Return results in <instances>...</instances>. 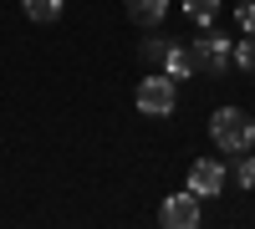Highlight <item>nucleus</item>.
<instances>
[{"instance_id": "12", "label": "nucleus", "mask_w": 255, "mask_h": 229, "mask_svg": "<svg viewBox=\"0 0 255 229\" xmlns=\"http://www.w3.org/2000/svg\"><path fill=\"white\" fill-rule=\"evenodd\" d=\"M235 26L240 31H255V0H240V5H235Z\"/></svg>"}, {"instance_id": "10", "label": "nucleus", "mask_w": 255, "mask_h": 229, "mask_svg": "<svg viewBox=\"0 0 255 229\" xmlns=\"http://www.w3.org/2000/svg\"><path fill=\"white\" fill-rule=\"evenodd\" d=\"M26 15L46 26V20H56V15H61V0H26Z\"/></svg>"}, {"instance_id": "9", "label": "nucleus", "mask_w": 255, "mask_h": 229, "mask_svg": "<svg viewBox=\"0 0 255 229\" xmlns=\"http://www.w3.org/2000/svg\"><path fill=\"white\" fill-rule=\"evenodd\" d=\"M230 61H235L240 72H255V31H245V36L235 41V51H230Z\"/></svg>"}, {"instance_id": "13", "label": "nucleus", "mask_w": 255, "mask_h": 229, "mask_svg": "<svg viewBox=\"0 0 255 229\" xmlns=\"http://www.w3.org/2000/svg\"><path fill=\"white\" fill-rule=\"evenodd\" d=\"M250 158H255V148H250Z\"/></svg>"}, {"instance_id": "5", "label": "nucleus", "mask_w": 255, "mask_h": 229, "mask_svg": "<svg viewBox=\"0 0 255 229\" xmlns=\"http://www.w3.org/2000/svg\"><path fill=\"white\" fill-rule=\"evenodd\" d=\"M199 51H204V72H209V76H225L230 67H235V61H230L235 41H225L220 31H209V26H204V41H199Z\"/></svg>"}, {"instance_id": "7", "label": "nucleus", "mask_w": 255, "mask_h": 229, "mask_svg": "<svg viewBox=\"0 0 255 229\" xmlns=\"http://www.w3.org/2000/svg\"><path fill=\"white\" fill-rule=\"evenodd\" d=\"M128 15H133L138 26H163L168 0H128Z\"/></svg>"}, {"instance_id": "4", "label": "nucleus", "mask_w": 255, "mask_h": 229, "mask_svg": "<svg viewBox=\"0 0 255 229\" xmlns=\"http://www.w3.org/2000/svg\"><path fill=\"white\" fill-rule=\"evenodd\" d=\"M163 72L174 76V81L199 76V72H204V51H199V46H168V51H163Z\"/></svg>"}, {"instance_id": "11", "label": "nucleus", "mask_w": 255, "mask_h": 229, "mask_svg": "<svg viewBox=\"0 0 255 229\" xmlns=\"http://www.w3.org/2000/svg\"><path fill=\"white\" fill-rule=\"evenodd\" d=\"M235 183H240V189H255V158H250V153H240V168H235Z\"/></svg>"}, {"instance_id": "8", "label": "nucleus", "mask_w": 255, "mask_h": 229, "mask_svg": "<svg viewBox=\"0 0 255 229\" xmlns=\"http://www.w3.org/2000/svg\"><path fill=\"white\" fill-rule=\"evenodd\" d=\"M184 10L194 26H215V15H220V0H184Z\"/></svg>"}, {"instance_id": "6", "label": "nucleus", "mask_w": 255, "mask_h": 229, "mask_svg": "<svg viewBox=\"0 0 255 229\" xmlns=\"http://www.w3.org/2000/svg\"><path fill=\"white\" fill-rule=\"evenodd\" d=\"M225 189V168L215 158H199L194 168H189V194H199V199H215Z\"/></svg>"}, {"instance_id": "3", "label": "nucleus", "mask_w": 255, "mask_h": 229, "mask_svg": "<svg viewBox=\"0 0 255 229\" xmlns=\"http://www.w3.org/2000/svg\"><path fill=\"white\" fill-rule=\"evenodd\" d=\"M158 219L168 224V229H194L199 224V194H163V204H158Z\"/></svg>"}, {"instance_id": "1", "label": "nucleus", "mask_w": 255, "mask_h": 229, "mask_svg": "<svg viewBox=\"0 0 255 229\" xmlns=\"http://www.w3.org/2000/svg\"><path fill=\"white\" fill-rule=\"evenodd\" d=\"M209 138H215L220 153H250L255 148V117L240 107H220L209 117Z\"/></svg>"}, {"instance_id": "2", "label": "nucleus", "mask_w": 255, "mask_h": 229, "mask_svg": "<svg viewBox=\"0 0 255 229\" xmlns=\"http://www.w3.org/2000/svg\"><path fill=\"white\" fill-rule=\"evenodd\" d=\"M174 102H179V81L168 76V72H153V76L138 81V112L168 117V112H174Z\"/></svg>"}]
</instances>
